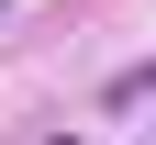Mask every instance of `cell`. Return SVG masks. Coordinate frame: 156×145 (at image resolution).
I'll list each match as a JSON object with an SVG mask.
<instances>
[{"mask_svg":"<svg viewBox=\"0 0 156 145\" xmlns=\"http://www.w3.org/2000/svg\"><path fill=\"white\" fill-rule=\"evenodd\" d=\"M156 89V67H123V78H112V100H145Z\"/></svg>","mask_w":156,"mask_h":145,"instance_id":"6da1fadb","label":"cell"}]
</instances>
